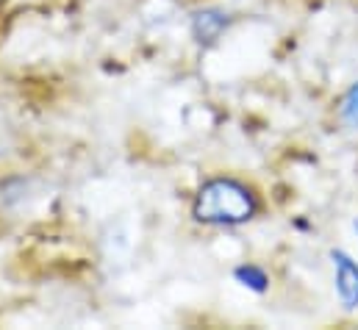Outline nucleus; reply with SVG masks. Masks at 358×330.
<instances>
[{"mask_svg":"<svg viewBox=\"0 0 358 330\" xmlns=\"http://www.w3.org/2000/svg\"><path fill=\"white\" fill-rule=\"evenodd\" d=\"M259 211L256 194L234 178H211L200 186L192 217L203 225H242Z\"/></svg>","mask_w":358,"mask_h":330,"instance_id":"1","label":"nucleus"},{"mask_svg":"<svg viewBox=\"0 0 358 330\" xmlns=\"http://www.w3.org/2000/svg\"><path fill=\"white\" fill-rule=\"evenodd\" d=\"M334 266H336V292L342 297V303L348 308L358 306V264L345 255V252H334Z\"/></svg>","mask_w":358,"mask_h":330,"instance_id":"2","label":"nucleus"},{"mask_svg":"<svg viewBox=\"0 0 358 330\" xmlns=\"http://www.w3.org/2000/svg\"><path fill=\"white\" fill-rule=\"evenodd\" d=\"M228 28V17L220 11H197L192 17V34L200 45H211Z\"/></svg>","mask_w":358,"mask_h":330,"instance_id":"3","label":"nucleus"},{"mask_svg":"<svg viewBox=\"0 0 358 330\" xmlns=\"http://www.w3.org/2000/svg\"><path fill=\"white\" fill-rule=\"evenodd\" d=\"M236 278L242 280V286H250V289H256V292H264V286H267V275H264L262 269H256V266H242V269H236Z\"/></svg>","mask_w":358,"mask_h":330,"instance_id":"4","label":"nucleus"},{"mask_svg":"<svg viewBox=\"0 0 358 330\" xmlns=\"http://www.w3.org/2000/svg\"><path fill=\"white\" fill-rule=\"evenodd\" d=\"M342 120L350 122V125H358V83L348 92V97L342 100Z\"/></svg>","mask_w":358,"mask_h":330,"instance_id":"5","label":"nucleus"}]
</instances>
